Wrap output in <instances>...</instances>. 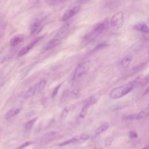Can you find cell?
<instances>
[{
    "mask_svg": "<svg viewBox=\"0 0 149 149\" xmlns=\"http://www.w3.org/2000/svg\"><path fill=\"white\" fill-rule=\"evenodd\" d=\"M63 0H47V3L49 5H56L57 4L60 3Z\"/></svg>",
    "mask_w": 149,
    "mask_h": 149,
    "instance_id": "obj_29",
    "label": "cell"
},
{
    "mask_svg": "<svg viewBox=\"0 0 149 149\" xmlns=\"http://www.w3.org/2000/svg\"><path fill=\"white\" fill-rule=\"evenodd\" d=\"M137 137V133L135 131H130L129 133V137L130 139H136Z\"/></svg>",
    "mask_w": 149,
    "mask_h": 149,
    "instance_id": "obj_31",
    "label": "cell"
},
{
    "mask_svg": "<svg viewBox=\"0 0 149 149\" xmlns=\"http://www.w3.org/2000/svg\"><path fill=\"white\" fill-rule=\"evenodd\" d=\"M148 108L149 109V104H148Z\"/></svg>",
    "mask_w": 149,
    "mask_h": 149,
    "instance_id": "obj_36",
    "label": "cell"
},
{
    "mask_svg": "<svg viewBox=\"0 0 149 149\" xmlns=\"http://www.w3.org/2000/svg\"><path fill=\"white\" fill-rule=\"evenodd\" d=\"M20 111V109L19 108H13L10 109H9L6 113L5 115V119L8 120L10 119V118H13L14 116L17 115L19 112Z\"/></svg>",
    "mask_w": 149,
    "mask_h": 149,
    "instance_id": "obj_15",
    "label": "cell"
},
{
    "mask_svg": "<svg viewBox=\"0 0 149 149\" xmlns=\"http://www.w3.org/2000/svg\"><path fill=\"white\" fill-rule=\"evenodd\" d=\"M45 37V36H40L39 37H36L35 39H34L30 43L28 44L27 45H26V46H24L18 53L17 55L18 56H22L24 55H26V54H27L29 51L37 44L38 43L39 41H40L42 38H44V37Z\"/></svg>",
    "mask_w": 149,
    "mask_h": 149,
    "instance_id": "obj_7",
    "label": "cell"
},
{
    "mask_svg": "<svg viewBox=\"0 0 149 149\" xmlns=\"http://www.w3.org/2000/svg\"><path fill=\"white\" fill-rule=\"evenodd\" d=\"M45 19L44 17L36 18L31 22L29 27L30 33L31 35L36 36L42 30L44 26Z\"/></svg>",
    "mask_w": 149,
    "mask_h": 149,
    "instance_id": "obj_4",
    "label": "cell"
},
{
    "mask_svg": "<svg viewBox=\"0 0 149 149\" xmlns=\"http://www.w3.org/2000/svg\"><path fill=\"white\" fill-rule=\"evenodd\" d=\"M37 90V84L36 85H34V86H31L30 87H29L27 90L26 91L25 94H24V98L26 99H27L32 96H33L36 91Z\"/></svg>",
    "mask_w": 149,
    "mask_h": 149,
    "instance_id": "obj_16",
    "label": "cell"
},
{
    "mask_svg": "<svg viewBox=\"0 0 149 149\" xmlns=\"http://www.w3.org/2000/svg\"><path fill=\"white\" fill-rule=\"evenodd\" d=\"M148 24H149V18H148Z\"/></svg>",
    "mask_w": 149,
    "mask_h": 149,
    "instance_id": "obj_35",
    "label": "cell"
},
{
    "mask_svg": "<svg viewBox=\"0 0 149 149\" xmlns=\"http://www.w3.org/2000/svg\"><path fill=\"white\" fill-rule=\"evenodd\" d=\"M149 115V109L146 108L140 111L138 113L135 115V119H140L145 118Z\"/></svg>",
    "mask_w": 149,
    "mask_h": 149,
    "instance_id": "obj_17",
    "label": "cell"
},
{
    "mask_svg": "<svg viewBox=\"0 0 149 149\" xmlns=\"http://www.w3.org/2000/svg\"><path fill=\"white\" fill-rule=\"evenodd\" d=\"M62 83L59 84V85H58V86L54 88V90H53L52 93V98H54V97H56V95H57V94H58V90H59V89L60 88V87H61V86H62Z\"/></svg>",
    "mask_w": 149,
    "mask_h": 149,
    "instance_id": "obj_30",
    "label": "cell"
},
{
    "mask_svg": "<svg viewBox=\"0 0 149 149\" xmlns=\"http://www.w3.org/2000/svg\"><path fill=\"white\" fill-rule=\"evenodd\" d=\"M134 85V84L133 82L129 81L126 84L113 88L110 92V97L114 100L123 97L132 90Z\"/></svg>",
    "mask_w": 149,
    "mask_h": 149,
    "instance_id": "obj_2",
    "label": "cell"
},
{
    "mask_svg": "<svg viewBox=\"0 0 149 149\" xmlns=\"http://www.w3.org/2000/svg\"><path fill=\"white\" fill-rule=\"evenodd\" d=\"M80 8H81L80 6L76 5V6H74L73 7H72V8L68 9L64 13V14L62 16V20L65 22V21L69 20L70 18L72 17L73 16H74V15L77 14L79 12V11L80 10Z\"/></svg>",
    "mask_w": 149,
    "mask_h": 149,
    "instance_id": "obj_8",
    "label": "cell"
},
{
    "mask_svg": "<svg viewBox=\"0 0 149 149\" xmlns=\"http://www.w3.org/2000/svg\"><path fill=\"white\" fill-rule=\"evenodd\" d=\"M75 138H76V143H83L89 139L90 136L87 134H81L75 136Z\"/></svg>",
    "mask_w": 149,
    "mask_h": 149,
    "instance_id": "obj_18",
    "label": "cell"
},
{
    "mask_svg": "<svg viewBox=\"0 0 149 149\" xmlns=\"http://www.w3.org/2000/svg\"><path fill=\"white\" fill-rule=\"evenodd\" d=\"M31 144V143L30 141H26V142L24 143L23 144H22V145L18 148V149H22V148H24L25 147H27V146H29V145H30V144Z\"/></svg>",
    "mask_w": 149,
    "mask_h": 149,
    "instance_id": "obj_32",
    "label": "cell"
},
{
    "mask_svg": "<svg viewBox=\"0 0 149 149\" xmlns=\"http://www.w3.org/2000/svg\"><path fill=\"white\" fill-rule=\"evenodd\" d=\"M47 0H30L29 5L31 8L38 6L43 3L44 2H47Z\"/></svg>",
    "mask_w": 149,
    "mask_h": 149,
    "instance_id": "obj_21",
    "label": "cell"
},
{
    "mask_svg": "<svg viewBox=\"0 0 149 149\" xmlns=\"http://www.w3.org/2000/svg\"><path fill=\"white\" fill-rule=\"evenodd\" d=\"M37 118H33V119H32L29 120L28 122H27L25 123V125H24V128H25V129H26V130H30V129L32 128V127L33 126V125H34V123L36 122V121L37 120Z\"/></svg>",
    "mask_w": 149,
    "mask_h": 149,
    "instance_id": "obj_23",
    "label": "cell"
},
{
    "mask_svg": "<svg viewBox=\"0 0 149 149\" xmlns=\"http://www.w3.org/2000/svg\"><path fill=\"white\" fill-rule=\"evenodd\" d=\"M133 29L139 32L147 33V34L149 33V27L146 23L143 22H139L136 23L133 26Z\"/></svg>",
    "mask_w": 149,
    "mask_h": 149,
    "instance_id": "obj_10",
    "label": "cell"
},
{
    "mask_svg": "<svg viewBox=\"0 0 149 149\" xmlns=\"http://www.w3.org/2000/svg\"><path fill=\"white\" fill-rule=\"evenodd\" d=\"M91 62L89 61L80 63L75 68L73 74V79H77L86 73L90 69Z\"/></svg>",
    "mask_w": 149,
    "mask_h": 149,
    "instance_id": "obj_5",
    "label": "cell"
},
{
    "mask_svg": "<svg viewBox=\"0 0 149 149\" xmlns=\"http://www.w3.org/2000/svg\"><path fill=\"white\" fill-rule=\"evenodd\" d=\"M108 45V44L105 42H101V43H100L99 44H98L91 51V52H96L97 51H99L101 49H103L104 48L106 47Z\"/></svg>",
    "mask_w": 149,
    "mask_h": 149,
    "instance_id": "obj_26",
    "label": "cell"
},
{
    "mask_svg": "<svg viewBox=\"0 0 149 149\" xmlns=\"http://www.w3.org/2000/svg\"><path fill=\"white\" fill-rule=\"evenodd\" d=\"M80 93V89L79 86L74 87L71 91V96L73 98H77L79 97Z\"/></svg>",
    "mask_w": 149,
    "mask_h": 149,
    "instance_id": "obj_20",
    "label": "cell"
},
{
    "mask_svg": "<svg viewBox=\"0 0 149 149\" xmlns=\"http://www.w3.org/2000/svg\"><path fill=\"white\" fill-rule=\"evenodd\" d=\"M110 26V21L108 18L97 23L84 37V42L88 43L95 40L100 34L106 31Z\"/></svg>",
    "mask_w": 149,
    "mask_h": 149,
    "instance_id": "obj_1",
    "label": "cell"
},
{
    "mask_svg": "<svg viewBox=\"0 0 149 149\" xmlns=\"http://www.w3.org/2000/svg\"><path fill=\"white\" fill-rule=\"evenodd\" d=\"M47 84V80L45 79H42L37 84V90L41 91L46 86Z\"/></svg>",
    "mask_w": 149,
    "mask_h": 149,
    "instance_id": "obj_25",
    "label": "cell"
},
{
    "mask_svg": "<svg viewBox=\"0 0 149 149\" xmlns=\"http://www.w3.org/2000/svg\"><path fill=\"white\" fill-rule=\"evenodd\" d=\"M72 27L73 26L70 22L66 23L63 26H62L61 27H60L54 37L61 40L62 38L67 36L68 34L72 31Z\"/></svg>",
    "mask_w": 149,
    "mask_h": 149,
    "instance_id": "obj_6",
    "label": "cell"
},
{
    "mask_svg": "<svg viewBox=\"0 0 149 149\" xmlns=\"http://www.w3.org/2000/svg\"><path fill=\"white\" fill-rule=\"evenodd\" d=\"M61 40L54 37V38L51 40L49 41H48V42L46 44V45L45 46L44 49V50H46V51L51 49L55 47L56 46H57L61 42Z\"/></svg>",
    "mask_w": 149,
    "mask_h": 149,
    "instance_id": "obj_13",
    "label": "cell"
},
{
    "mask_svg": "<svg viewBox=\"0 0 149 149\" xmlns=\"http://www.w3.org/2000/svg\"><path fill=\"white\" fill-rule=\"evenodd\" d=\"M69 111V109L68 108H65V109H63L61 113V119H65L68 115Z\"/></svg>",
    "mask_w": 149,
    "mask_h": 149,
    "instance_id": "obj_27",
    "label": "cell"
},
{
    "mask_svg": "<svg viewBox=\"0 0 149 149\" xmlns=\"http://www.w3.org/2000/svg\"><path fill=\"white\" fill-rule=\"evenodd\" d=\"M89 107H90L89 105H88L87 104H84V105L82 108V109H81V111L79 113V119H82L86 116L87 110H88V108Z\"/></svg>",
    "mask_w": 149,
    "mask_h": 149,
    "instance_id": "obj_22",
    "label": "cell"
},
{
    "mask_svg": "<svg viewBox=\"0 0 149 149\" xmlns=\"http://www.w3.org/2000/svg\"><path fill=\"white\" fill-rule=\"evenodd\" d=\"M24 40V36L22 34H17L13 36L10 40V45L12 47H15L20 43L22 42Z\"/></svg>",
    "mask_w": 149,
    "mask_h": 149,
    "instance_id": "obj_12",
    "label": "cell"
},
{
    "mask_svg": "<svg viewBox=\"0 0 149 149\" xmlns=\"http://www.w3.org/2000/svg\"><path fill=\"white\" fill-rule=\"evenodd\" d=\"M59 133L57 132L51 131L44 134L41 139V141L43 143H48L57 139Z\"/></svg>",
    "mask_w": 149,
    "mask_h": 149,
    "instance_id": "obj_9",
    "label": "cell"
},
{
    "mask_svg": "<svg viewBox=\"0 0 149 149\" xmlns=\"http://www.w3.org/2000/svg\"><path fill=\"white\" fill-rule=\"evenodd\" d=\"M143 149H149V146L146 147H144V148H143Z\"/></svg>",
    "mask_w": 149,
    "mask_h": 149,
    "instance_id": "obj_34",
    "label": "cell"
},
{
    "mask_svg": "<svg viewBox=\"0 0 149 149\" xmlns=\"http://www.w3.org/2000/svg\"><path fill=\"white\" fill-rule=\"evenodd\" d=\"M113 142V137H108L105 139V142H104V144L105 146L107 147H109L112 143Z\"/></svg>",
    "mask_w": 149,
    "mask_h": 149,
    "instance_id": "obj_28",
    "label": "cell"
},
{
    "mask_svg": "<svg viewBox=\"0 0 149 149\" xmlns=\"http://www.w3.org/2000/svg\"><path fill=\"white\" fill-rule=\"evenodd\" d=\"M133 59V56L130 55H128L125 56L120 62V65L122 68H126L128 67L131 63Z\"/></svg>",
    "mask_w": 149,
    "mask_h": 149,
    "instance_id": "obj_14",
    "label": "cell"
},
{
    "mask_svg": "<svg viewBox=\"0 0 149 149\" xmlns=\"http://www.w3.org/2000/svg\"><path fill=\"white\" fill-rule=\"evenodd\" d=\"M109 124L108 123H104L103 124H102L101 126H100L97 130H96V134H100L104 132H105L106 130H107L109 128Z\"/></svg>",
    "mask_w": 149,
    "mask_h": 149,
    "instance_id": "obj_19",
    "label": "cell"
},
{
    "mask_svg": "<svg viewBox=\"0 0 149 149\" xmlns=\"http://www.w3.org/2000/svg\"><path fill=\"white\" fill-rule=\"evenodd\" d=\"M97 101V99L94 96H91L88 98H87L86 100L84 101V104H87L89 106H91L93 105Z\"/></svg>",
    "mask_w": 149,
    "mask_h": 149,
    "instance_id": "obj_24",
    "label": "cell"
},
{
    "mask_svg": "<svg viewBox=\"0 0 149 149\" xmlns=\"http://www.w3.org/2000/svg\"><path fill=\"white\" fill-rule=\"evenodd\" d=\"M124 23V13L123 11H118L111 17L110 26L114 29H119L123 27Z\"/></svg>",
    "mask_w": 149,
    "mask_h": 149,
    "instance_id": "obj_3",
    "label": "cell"
},
{
    "mask_svg": "<svg viewBox=\"0 0 149 149\" xmlns=\"http://www.w3.org/2000/svg\"><path fill=\"white\" fill-rule=\"evenodd\" d=\"M91 0H77V2L80 4H84L87 3L88 2L90 1Z\"/></svg>",
    "mask_w": 149,
    "mask_h": 149,
    "instance_id": "obj_33",
    "label": "cell"
},
{
    "mask_svg": "<svg viewBox=\"0 0 149 149\" xmlns=\"http://www.w3.org/2000/svg\"><path fill=\"white\" fill-rule=\"evenodd\" d=\"M149 80L148 74H140L133 81L134 84H139L141 86H146Z\"/></svg>",
    "mask_w": 149,
    "mask_h": 149,
    "instance_id": "obj_11",
    "label": "cell"
}]
</instances>
